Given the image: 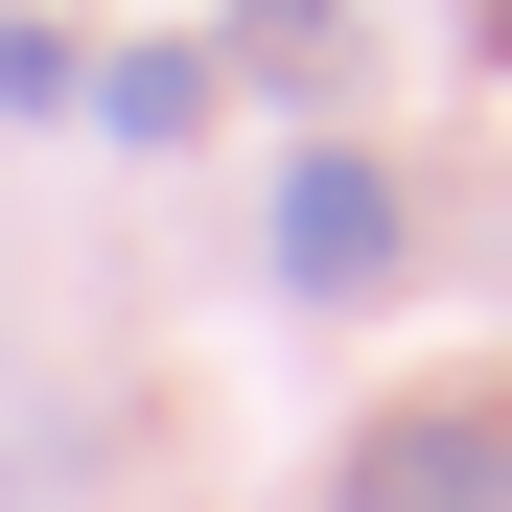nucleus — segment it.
I'll list each match as a JSON object with an SVG mask.
<instances>
[{
	"label": "nucleus",
	"instance_id": "4",
	"mask_svg": "<svg viewBox=\"0 0 512 512\" xmlns=\"http://www.w3.org/2000/svg\"><path fill=\"white\" fill-rule=\"evenodd\" d=\"M94 117H117V140H187V117H210V47H117Z\"/></svg>",
	"mask_w": 512,
	"mask_h": 512
},
{
	"label": "nucleus",
	"instance_id": "1",
	"mask_svg": "<svg viewBox=\"0 0 512 512\" xmlns=\"http://www.w3.org/2000/svg\"><path fill=\"white\" fill-rule=\"evenodd\" d=\"M350 512H512V419H466V396L373 419V443H350Z\"/></svg>",
	"mask_w": 512,
	"mask_h": 512
},
{
	"label": "nucleus",
	"instance_id": "3",
	"mask_svg": "<svg viewBox=\"0 0 512 512\" xmlns=\"http://www.w3.org/2000/svg\"><path fill=\"white\" fill-rule=\"evenodd\" d=\"M233 70L256 94H350V0H233Z\"/></svg>",
	"mask_w": 512,
	"mask_h": 512
},
{
	"label": "nucleus",
	"instance_id": "2",
	"mask_svg": "<svg viewBox=\"0 0 512 512\" xmlns=\"http://www.w3.org/2000/svg\"><path fill=\"white\" fill-rule=\"evenodd\" d=\"M280 280H303V303H373V280H396V187H373L350 140L280 163Z\"/></svg>",
	"mask_w": 512,
	"mask_h": 512
},
{
	"label": "nucleus",
	"instance_id": "5",
	"mask_svg": "<svg viewBox=\"0 0 512 512\" xmlns=\"http://www.w3.org/2000/svg\"><path fill=\"white\" fill-rule=\"evenodd\" d=\"M94 70H70V24H0V117H70Z\"/></svg>",
	"mask_w": 512,
	"mask_h": 512
}]
</instances>
